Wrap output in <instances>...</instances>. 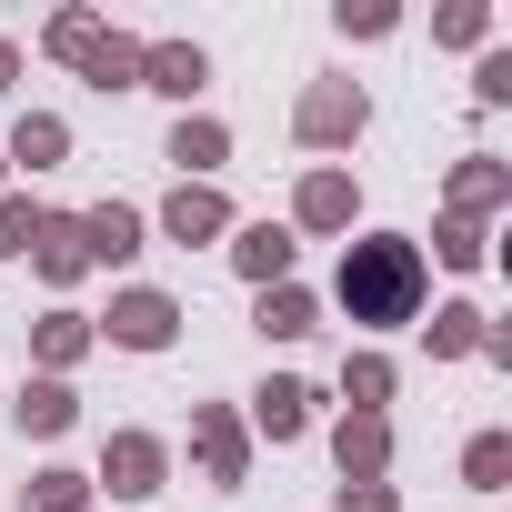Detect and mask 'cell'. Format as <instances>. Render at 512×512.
<instances>
[{"mask_svg": "<svg viewBox=\"0 0 512 512\" xmlns=\"http://www.w3.org/2000/svg\"><path fill=\"white\" fill-rule=\"evenodd\" d=\"M342 312L362 322V332H402V322H422V292H432V272H422V241H402V231H372V241H342Z\"/></svg>", "mask_w": 512, "mask_h": 512, "instance_id": "cell-1", "label": "cell"}, {"mask_svg": "<svg viewBox=\"0 0 512 512\" xmlns=\"http://www.w3.org/2000/svg\"><path fill=\"white\" fill-rule=\"evenodd\" d=\"M91 332L121 342V352H171V342H181V302L151 292V282H131V292H111V312H101Z\"/></svg>", "mask_w": 512, "mask_h": 512, "instance_id": "cell-2", "label": "cell"}, {"mask_svg": "<svg viewBox=\"0 0 512 512\" xmlns=\"http://www.w3.org/2000/svg\"><path fill=\"white\" fill-rule=\"evenodd\" d=\"M161 482H171V442H161V432H111V442H101L91 492H111V502H151Z\"/></svg>", "mask_w": 512, "mask_h": 512, "instance_id": "cell-3", "label": "cell"}, {"mask_svg": "<svg viewBox=\"0 0 512 512\" xmlns=\"http://www.w3.org/2000/svg\"><path fill=\"white\" fill-rule=\"evenodd\" d=\"M362 121H372V101H362L352 81H312V91H302V111H292L302 151H342V141H362Z\"/></svg>", "mask_w": 512, "mask_h": 512, "instance_id": "cell-4", "label": "cell"}, {"mask_svg": "<svg viewBox=\"0 0 512 512\" xmlns=\"http://www.w3.org/2000/svg\"><path fill=\"white\" fill-rule=\"evenodd\" d=\"M191 452H201V472L231 492V482H251V432H241V412L231 402H191Z\"/></svg>", "mask_w": 512, "mask_h": 512, "instance_id": "cell-5", "label": "cell"}, {"mask_svg": "<svg viewBox=\"0 0 512 512\" xmlns=\"http://www.w3.org/2000/svg\"><path fill=\"white\" fill-rule=\"evenodd\" d=\"M312 402H322L312 382H292V372H272L262 392H251V422H241V432H262V442H302V432H312Z\"/></svg>", "mask_w": 512, "mask_h": 512, "instance_id": "cell-6", "label": "cell"}, {"mask_svg": "<svg viewBox=\"0 0 512 512\" xmlns=\"http://www.w3.org/2000/svg\"><path fill=\"white\" fill-rule=\"evenodd\" d=\"M292 221H302V231H352V221H362V191H352V171H332V161H322V171H302V191H292Z\"/></svg>", "mask_w": 512, "mask_h": 512, "instance_id": "cell-7", "label": "cell"}, {"mask_svg": "<svg viewBox=\"0 0 512 512\" xmlns=\"http://www.w3.org/2000/svg\"><path fill=\"white\" fill-rule=\"evenodd\" d=\"M332 462H342V482H382L392 472V422L382 412H342L332 422Z\"/></svg>", "mask_w": 512, "mask_h": 512, "instance_id": "cell-8", "label": "cell"}, {"mask_svg": "<svg viewBox=\"0 0 512 512\" xmlns=\"http://www.w3.org/2000/svg\"><path fill=\"white\" fill-rule=\"evenodd\" d=\"M141 231H151V221H141L131 201H91V211H81V251H91V272H121L131 251H141Z\"/></svg>", "mask_w": 512, "mask_h": 512, "instance_id": "cell-9", "label": "cell"}, {"mask_svg": "<svg viewBox=\"0 0 512 512\" xmlns=\"http://www.w3.org/2000/svg\"><path fill=\"white\" fill-rule=\"evenodd\" d=\"M231 272H241L251 292L292 282V231H282V221H241V231H231Z\"/></svg>", "mask_w": 512, "mask_h": 512, "instance_id": "cell-10", "label": "cell"}, {"mask_svg": "<svg viewBox=\"0 0 512 512\" xmlns=\"http://www.w3.org/2000/svg\"><path fill=\"white\" fill-rule=\"evenodd\" d=\"M432 352H442V362H472V352H482V362H512V332H492L472 302H442V312H432Z\"/></svg>", "mask_w": 512, "mask_h": 512, "instance_id": "cell-11", "label": "cell"}, {"mask_svg": "<svg viewBox=\"0 0 512 512\" xmlns=\"http://www.w3.org/2000/svg\"><path fill=\"white\" fill-rule=\"evenodd\" d=\"M31 272H41L51 292H71V282L91 272V251H81V211H41V241H31Z\"/></svg>", "mask_w": 512, "mask_h": 512, "instance_id": "cell-12", "label": "cell"}, {"mask_svg": "<svg viewBox=\"0 0 512 512\" xmlns=\"http://www.w3.org/2000/svg\"><path fill=\"white\" fill-rule=\"evenodd\" d=\"M502 201H512V161H492V151L452 161V221H492Z\"/></svg>", "mask_w": 512, "mask_h": 512, "instance_id": "cell-13", "label": "cell"}, {"mask_svg": "<svg viewBox=\"0 0 512 512\" xmlns=\"http://www.w3.org/2000/svg\"><path fill=\"white\" fill-rule=\"evenodd\" d=\"M91 342H101V332H91V312H71V302H61V312H41V322H31V362H41V382H61Z\"/></svg>", "mask_w": 512, "mask_h": 512, "instance_id": "cell-14", "label": "cell"}, {"mask_svg": "<svg viewBox=\"0 0 512 512\" xmlns=\"http://www.w3.org/2000/svg\"><path fill=\"white\" fill-rule=\"evenodd\" d=\"M201 81H211L201 41H151V51H141V91H161V101H191Z\"/></svg>", "mask_w": 512, "mask_h": 512, "instance_id": "cell-15", "label": "cell"}, {"mask_svg": "<svg viewBox=\"0 0 512 512\" xmlns=\"http://www.w3.org/2000/svg\"><path fill=\"white\" fill-rule=\"evenodd\" d=\"M161 231H171V241H221V231H231V201H221L211 181H181V191L161 201Z\"/></svg>", "mask_w": 512, "mask_h": 512, "instance_id": "cell-16", "label": "cell"}, {"mask_svg": "<svg viewBox=\"0 0 512 512\" xmlns=\"http://www.w3.org/2000/svg\"><path fill=\"white\" fill-rule=\"evenodd\" d=\"M0 161H21V171H61V161H71V121H61V111H21Z\"/></svg>", "mask_w": 512, "mask_h": 512, "instance_id": "cell-17", "label": "cell"}, {"mask_svg": "<svg viewBox=\"0 0 512 512\" xmlns=\"http://www.w3.org/2000/svg\"><path fill=\"white\" fill-rule=\"evenodd\" d=\"M312 322H322V302H312L302 282H272L262 302H251V332H262V342H302Z\"/></svg>", "mask_w": 512, "mask_h": 512, "instance_id": "cell-18", "label": "cell"}, {"mask_svg": "<svg viewBox=\"0 0 512 512\" xmlns=\"http://www.w3.org/2000/svg\"><path fill=\"white\" fill-rule=\"evenodd\" d=\"M171 161H181V181H201V171H221V161H231V131H221V121H201V111H181V121H171Z\"/></svg>", "mask_w": 512, "mask_h": 512, "instance_id": "cell-19", "label": "cell"}, {"mask_svg": "<svg viewBox=\"0 0 512 512\" xmlns=\"http://www.w3.org/2000/svg\"><path fill=\"white\" fill-rule=\"evenodd\" d=\"M71 422H81V392L31 372V382H21V432H41V442H51V432H71Z\"/></svg>", "mask_w": 512, "mask_h": 512, "instance_id": "cell-20", "label": "cell"}, {"mask_svg": "<svg viewBox=\"0 0 512 512\" xmlns=\"http://www.w3.org/2000/svg\"><path fill=\"white\" fill-rule=\"evenodd\" d=\"M141 51H151V41H131V31H101V51L81 61V71H91V91H141Z\"/></svg>", "mask_w": 512, "mask_h": 512, "instance_id": "cell-21", "label": "cell"}, {"mask_svg": "<svg viewBox=\"0 0 512 512\" xmlns=\"http://www.w3.org/2000/svg\"><path fill=\"white\" fill-rule=\"evenodd\" d=\"M462 482L472 492H512V432H472L462 442Z\"/></svg>", "mask_w": 512, "mask_h": 512, "instance_id": "cell-22", "label": "cell"}, {"mask_svg": "<svg viewBox=\"0 0 512 512\" xmlns=\"http://www.w3.org/2000/svg\"><path fill=\"white\" fill-rule=\"evenodd\" d=\"M21 512H91V472H71V462H51V472H31V492H21Z\"/></svg>", "mask_w": 512, "mask_h": 512, "instance_id": "cell-23", "label": "cell"}, {"mask_svg": "<svg viewBox=\"0 0 512 512\" xmlns=\"http://www.w3.org/2000/svg\"><path fill=\"white\" fill-rule=\"evenodd\" d=\"M101 31H111V21H101V11H61V21H51V31H41V41H51V61H71V71H81V61H91V51H101Z\"/></svg>", "mask_w": 512, "mask_h": 512, "instance_id": "cell-24", "label": "cell"}, {"mask_svg": "<svg viewBox=\"0 0 512 512\" xmlns=\"http://www.w3.org/2000/svg\"><path fill=\"white\" fill-rule=\"evenodd\" d=\"M342 402H352V412H382V402H392V362H382V352H352V362H342Z\"/></svg>", "mask_w": 512, "mask_h": 512, "instance_id": "cell-25", "label": "cell"}, {"mask_svg": "<svg viewBox=\"0 0 512 512\" xmlns=\"http://www.w3.org/2000/svg\"><path fill=\"white\" fill-rule=\"evenodd\" d=\"M31 241H41V201L0 191V251H11V262H31Z\"/></svg>", "mask_w": 512, "mask_h": 512, "instance_id": "cell-26", "label": "cell"}, {"mask_svg": "<svg viewBox=\"0 0 512 512\" xmlns=\"http://www.w3.org/2000/svg\"><path fill=\"white\" fill-rule=\"evenodd\" d=\"M432 41H452V51H482V41H492V11H482V0H452V11L432 21Z\"/></svg>", "mask_w": 512, "mask_h": 512, "instance_id": "cell-27", "label": "cell"}, {"mask_svg": "<svg viewBox=\"0 0 512 512\" xmlns=\"http://www.w3.org/2000/svg\"><path fill=\"white\" fill-rule=\"evenodd\" d=\"M432 251H442L452 272H482V221H442V231H432Z\"/></svg>", "mask_w": 512, "mask_h": 512, "instance_id": "cell-28", "label": "cell"}, {"mask_svg": "<svg viewBox=\"0 0 512 512\" xmlns=\"http://www.w3.org/2000/svg\"><path fill=\"white\" fill-rule=\"evenodd\" d=\"M472 101H492V111L512 101V51H482V71H472Z\"/></svg>", "mask_w": 512, "mask_h": 512, "instance_id": "cell-29", "label": "cell"}, {"mask_svg": "<svg viewBox=\"0 0 512 512\" xmlns=\"http://www.w3.org/2000/svg\"><path fill=\"white\" fill-rule=\"evenodd\" d=\"M402 11H392V0H362V11H342V41H382Z\"/></svg>", "mask_w": 512, "mask_h": 512, "instance_id": "cell-30", "label": "cell"}, {"mask_svg": "<svg viewBox=\"0 0 512 512\" xmlns=\"http://www.w3.org/2000/svg\"><path fill=\"white\" fill-rule=\"evenodd\" d=\"M332 512H402V502H392V482H342Z\"/></svg>", "mask_w": 512, "mask_h": 512, "instance_id": "cell-31", "label": "cell"}, {"mask_svg": "<svg viewBox=\"0 0 512 512\" xmlns=\"http://www.w3.org/2000/svg\"><path fill=\"white\" fill-rule=\"evenodd\" d=\"M11 81H21V51H11V41H0V91H11Z\"/></svg>", "mask_w": 512, "mask_h": 512, "instance_id": "cell-32", "label": "cell"}, {"mask_svg": "<svg viewBox=\"0 0 512 512\" xmlns=\"http://www.w3.org/2000/svg\"><path fill=\"white\" fill-rule=\"evenodd\" d=\"M0 171H11V161H0Z\"/></svg>", "mask_w": 512, "mask_h": 512, "instance_id": "cell-33", "label": "cell"}]
</instances>
